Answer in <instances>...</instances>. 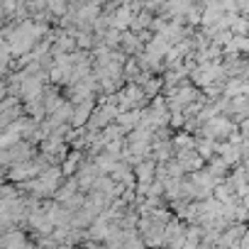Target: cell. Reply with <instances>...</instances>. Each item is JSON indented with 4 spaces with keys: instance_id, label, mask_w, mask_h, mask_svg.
I'll use <instances>...</instances> for the list:
<instances>
[{
    "instance_id": "52a82bcc",
    "label": "cell",
    "mask_w": 249,
    "mask_h": 249,
    "mask_svg": "<svg viewBox=\"0 0 249 249\" xmlns=\"http://www.w3.org/2000/svg\"><path fill=\"white\" fill-rule=\"evenodd\" d=\"M227 164H225V159L222 157H213L210 161H208V174L213 176V178H217V181H225V174H227Z\"/></svg>"
},
{
    "instance_id": "5b68a950",
    "label": "cell",
    "mask_w": 249,
    "mask_h": 249,
    "mask_svg": "<svg viewBox=\"0 0 249 249\" xmlns=\"http://www.w3.org/2000/svg\"><path fill=\"white\" fill-rule=\"evenodd\" d=\"M78 188H81V186H78V178H76V176H73V178H69V181H66V183H61V188L56 191V196H54V198H56V203H61V205H64L66 200H71V198L78 193Z\"/></svg>"
},
{
    "instance_id": "5bb4252c",
    "label": "cell",
    "mask_w": 249,
    "mask_h": 249,
    "mask_svg": "<svg viewBox=\"0 0 249 249\" xmlns=\"http://www.w3.org/2000/svg\"><path fill=\"white\" fill-rule=\"evenodd\" d=\"M237 52H249V37H234Z\"/></svg>"
},
{
    "instance_id": "8fae6325",
    "label": "cell",
    "mask_w": 249,
    "mask_h": 249,
    "mask_svg": "<svg viewBox=\"0 0 249 249\" xmlns=\"http://www.w3.org/2000/svg\"><path fill=\"white\" fill-rule=\"evenodd\" d=\"M161 86H164V78H152V81L144 86V95H147V98H157V93L161 90Z\"/></svg>"
},
{
    "instance_id": "7a4b0ae2",
    "label": "cell",
    "mask_w": 249,
    "mask_h": 249,
    "mask_svg": "<svg viewBox=\"0 0 249 249\" xmlns=\"http://www.w3.org/2000/svg\"><path fill=\"white\" fill-rule=\"evenodd\" d=\"M171 52V42L164 37V35H154V39L144 47V54H149V56H154V59H161V56H166Z\"/></svg>"
},
{
    "instance_id": "2e32d148",
    "label": "cell",
    "mask_w": 249,
    "mask_h": 249,
    "mask_svg": "<svg viewBox=\"0 0 249 249\" xmlns=\"http://www.w3.org/2000/svg\"><path fill=\"white\" fill-rule=\"evenodd\" d=\"M239 249H249V232L242 237V242H239Z\"/></svg>"
},
{
    "instance_id": "30bf717a",
    "label": "cell",
    "mask_w": 249,
    "mask_h": 249,
    "mask_svg": "<svg viewBox=\"0 0 249 249\" xmlns=\"http://www.w3.org/2000/svg\"><path fill=\"white\" fill-rule=\"evenodd\" d=\"M44 107H47L49 115H54V112L61 107V98L56 95V90H49V93H47V98H44Z\"/></svg>"
},
{
    "instance_id": "e0dca14e",
    "label": "cell",
    "mask_w": 249,
    "mask_h": 249,
    "mask_svg": "<svg viewBox=\"0 0 249 249\" xmlns=\"http://www.w3.org/2000/svg\"><path fill=\"white\" fill-rule=\"evenodd\" d=\"M239 10L242 13H249V3H239Z\"/></svg>"
},
{
    "instance_id": "9a60e30c",
    "label": "cell",
    "mask_w": 249,
    "mask_h": 249,
    "mask_svg": "<svg viewBox=\"0 0 249 249\" xmlns=\"http://www.w3.org/2000/svg\"><path fill=\"white\" fill-rule=\"evenodd\" d=\"M49 10H52V13H59V15H64L69 8H66L64 3H49Z\"/></svg>"
},
{
    "instance_id": "8992f818",
    "label": "cell",
    "mask_w": 249,
    "mask_h": 249,
    "mask_svg": "<svg viewBox=\"0 0 249 249\" xmlns=\"http://www.w3.org/2000/svg\"><path fill=\"white\" fill-rule=\"evenodd\" d=\"M196 152L200 154V159H213L215 154H217V140H198V144H196Z\"/></svg>"
},
{
    "instance_id": "277c9868",
    "label": "cell",
    "mask_w": 249,
    "mask_h": 249,
    "mask_svg": "<svg viewBox=\"0 0 249 249\" xmlns=\"http://www.w3.org/2000/svg\"><path fill=\"white\" fill-rule=\"evenodd\" d=\"M217 157H222L227 166H237L244 154H242L239 147H232L230 142H217Z\"/></svg>"
},
{
    "instance_id": "ba28073f",
    "label": "cell",
    "mask_w": 249,
    "mask_h": 249,
    "mask_svg": "<svg viewBox=\"0 0 249 249\" xmlns=\"http://www.w3.org/2000/svg\"><path fill=\"white\" fill-rule=\"evenodd\" d=\"M122 52L124 54H132V52H137V49H142V42H140V35H135L132 30H127V32H122Z\"/></svg>"
},
{
    "instance_id": "7c38bea8",
    "label": "cell",
    "mask_w": 249,
    "mask_h": 249,
    "mask_svg": "<svg viewBox=\"0 0 249 249\" xmlns=\"http://www.w3.org/2000/svg\"><path fill=\"white\" fill-rule=\"evenodd\" d=\"M186 122H188V120H186V112H183V110H171V122H169V124H171L174 130H176V127H183Z\"/></svg>"
},
{
    "instance_id": "9c48e42d",
    "label": "cell",
    "mask_w": 249,
    "mask_h": 249,
    "mask_svg": "<svg viewBox=\"0 0 249 249\" xmlns=\"http://www.w3.org/2000/svg\"><path fill=\"white\" fill-rule=\"evenodd\" d=\"M78 169H81V152H71L69 159L61 164V171H64V176L73 178V174H78Z\"/></svg>"
},
{
    "instance_id": "4fadbf2b",
    "label": "cell",
    "mask_w": 249,
    "mask_h": 249,
    "mask_svg": "<svg viewBox=\"0 0 249 249\" xmlns=\"http://www.w3.org/2000/svg\"><path fill=\"white\" fill-rule=\"evenodd\" d=\"M120 149H122V140H117V142H107V147H105V152H107L110 157H115V159H117V157H122V154H120Z\"/></svg>"
},
{
    "instance_id": "3957f363",
    "label": "cell",
    "mask_w": 249,
    "mask_h": 249,
    "mask_svg": "<svg viewBox=\"0 0 249 249\" xmlns=\"http://www.w3.org/2000/svg\"><path fill=\"white\" fill-rule=\"evenodd\" d=\"M135 176L142 186H152L154 178H157V161L154 159H144L137 169H135Z\"/></svg>"
},
{
    "instance_id": "6da1fadb",
    "label": "cell",
    "mask_w": 249,
    "mask_h": 249,
    "mask_svg": "<svg viewBox=\"0 0 249 249\" xmlns=\"http://www.w3.org/2000/svg\"><path fill=\"white\" fill-rule=\"evenodd\" d=\"M98 107H95V103H93V98L90 100H86V103H78L76 105V110H73V117H71V127H86L88 124V120L93 117V112H95Z\"/></svg>"
}]
</instances>
